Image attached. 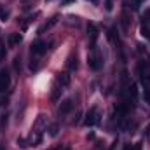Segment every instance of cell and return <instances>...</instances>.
I'll list each match as a JSON object with an SVG mask.
<instances>
[{
	"label": "cell",
	"instance_id": "cell-2",
	"mask_svg": "<svg viewBox=\"0 0 150 150\" xmlns=\"http://www.w3.org/2000/svg\"><path fill=\"white\" fill-rule=\"evenodd\" d=\"M7 86H9V77L7 74H0V91H4V89H7Z\"/></svg>",
	"mask_w": 150,
	"mask_h": 150
},
{
	"label": "cell",
	"instance_id": "cell-7",
	"mask_svg": "<svg viewBox=\"0 0 150 150\" xmlns=\"http://www.w3.org/2000/svg\"><path fill=\"white\" fill-rule=\"evenodd\" d=\"M0 150H4V149H2V147H0Z\"/></svg>",
	"mask_w": 150,
	"mask_h": 150
},
{
	"label": "cell",
	"instance_id": "cell-6",
	"mask_svg": "<svg viewBox=\"0 0 150 150\" xmlns=\"http://www.w3.org/2000/svg\"><path fill=\"white\" fill-rule=\"evenodd\" d=\"M0 18H2V19H5V18H7V12H4V9H2V7H0Z\"/></svg>",
	"mask_w": 150,
	"mask_h": 150
},
{
	"label": "cell",
	"instance_id": "cell-1",
	"mask_svg": "<svg viewBox=\"0 0 150 150\" xmlns=\"http://www.w3.org/2000/svg\"><path fill=\"white\" fill-rule=\"evenodd\" d=\"M98 113H96V108H91V112L87 113V119H86V124H94V122H98V117H96Z\"/></svg>",
	"mask_w": 150,
	"mask_h": 150
},
{
	"label": "cell",
	"instance_id": "cell-5",
	"mask_svg": "<svg viewBox=\"0 0 150 150\" xmlns=\"http://www.w3.org/2000/svg\"><path fill=\"white\" fill-rule=\"evenodd\" d=\"M16 42H21V35H14V37L9 38V44H11V45H14Z\"/></svg>",
	"mask_w": 150,
	"mask_h": 150
},
{
	"label": "cell",
	"instance_id": "cell-3",
	"mask_svg": "<svg viewBox=\"0 0 150 150\" xmlns=\"http://www.w3.org/2000/svg\"><path fill=\"white\" fill-rule=\"evenodd\" d=\"M72 107H74V105H72V101H70V100L63 101V105L59 107V113H68L70 110H72Z\"/></svg>",
	"mask_w": 150,
	"mask_h": 150
},
{
	"label": "cell",
	"instance_id": "cell-4",
	"mask_svg": "<svg viewBox=\"0 0 150 150\" xmlns=\"http://www.w3.org/2000/svg\"><path fill=\"white\" fill-rule=\"evenodd\" d=\"M32 51H33V54H42V52H45V44H44V42H37Z\"/></svg>",
	"mask_w": 150,
	"mask_h": 150
}]
</instances>
